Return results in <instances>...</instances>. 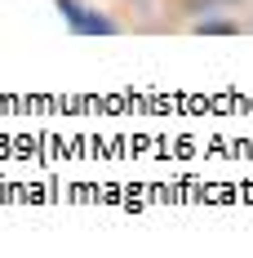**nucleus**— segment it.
<instances>
[{"mask_svg": "<svg viewBox=\"0 0 253 258\" xmlns=\"http://www.w3.org/2000/svg\"><path fill=\"white\" fill-rule=\"evenodd\" d=\"M58 5H62V18H67V27H71L76 36H111V31H116L111 18H102L98 9H89V5H80V0H58Z\"/></svg>", "mask_w": 253, "mask_h": 258, "instance_id": "1", "label": "nucleus"}, {"mask_svg": "<svg viewBox=\"0 0 253 258\" xmlns=\"http://www.w3.org/2000/svg\"><path fill=\"white\" fill-rule=\"evenodd\" d=\"M196 31H235V27H231V23H200Z\"/></svg>", "mask_w": 253, "mask_h": 258, "instance_id": "2", "label": "nucleus"}]
</instances>
